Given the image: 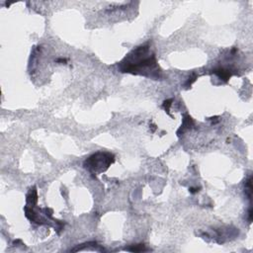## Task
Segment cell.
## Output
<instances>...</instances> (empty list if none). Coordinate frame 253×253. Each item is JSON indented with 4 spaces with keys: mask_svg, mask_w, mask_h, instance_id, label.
<instances>
[{
    "mask_svg": "<svg viewBox=\"0 0 253 253\" xmlns=\"http://www.w3.org/2000/svg\"><path fill=\"white\" fill-rule=\"evenodd\" d=\"M156 68L155 56L149 52L148 45L138 46L121 62L122 72L145 74V72L153 71Z\"/></svg>",
    "mask_w": 253,
    "mask_h": 253,
    "instance_id": "obj_1",
    "label": "cell"
},
{
    "mask_svg": "<svg viewBox=\"0 0 253 253\" xmlns=\"http://www.w3.org/2000/svg\"><path fill=\"white\" fill-rule=\"evenodd\" d=\"M114 162V155L108 152H97L86 159L84 167L93 173H101Z\"/></svg>",
    "mask_w": 253,
    "mask_h": 253,
    "instance_id": "obj_2",
    "label": "cell"
}]
</instances>
